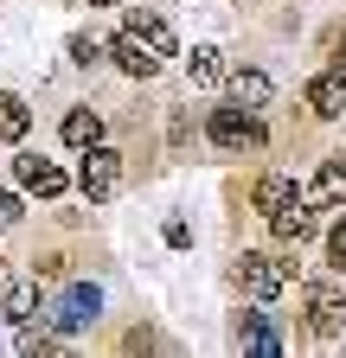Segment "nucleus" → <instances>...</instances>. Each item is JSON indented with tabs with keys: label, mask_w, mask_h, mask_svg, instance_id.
Masks as SVG:
<instances>
[{
	"label": "nucleus",
	"mask_w": 346,
	"mask_h": 358,
	"mask_svg": "<svg viewBox=\"0 0 346 358\" xmlns=\"http://www.w3.org/2000/svg\"><path fill=\"white\" fill-rule=\"evenodd\" d=\"M308 205H321V211H333V205H346V154H333L321 173H314V186L301 192Z\"/></svg>",
	"instance_id": "nucleus-10"
},
{
	"label": "nucleus",
	"mask_w": 346,
	"mask_h": 358,
	"mask_svg": "<svg viewBox=\"0 0 346 358\" xmlns=\"http://www.w3.org/2000/svg\"><path fill=\"white\" fill-rule=\"evenodd\" d=\"M289 275H295V262H282V256H263V250H244L237 256V288L250 301H276L289 288Z\"/></svg>",
	"instance_id": "nucleus-1"
},
{
	"label": "nucleus",
	"mask_w": 346,
	"mask_h": 358,
	"mask_svg": "<svg viewBox=\"0 0 346 358\" xmlns=\"http://www.w3.org/2000/svg\"><path fill=\"white\" fill-rule=\"evenodd\" d=\"M109 58H116V71H128V77H154V71H160V58H154L148 45H141L135 32H128V26L109 38Z\"/></svg>",
	"instance_id": "nucleus-8"
},
{
	"label": "nucleus",
	"mask_w": 346,
	"mask_h": 358,
	"mask_svg": "<svg viewBox=\"0 0 346 358\" xmlns=\"http://www.w3.org/2000/svg\"><path fill=\"white\" fill-rule=\"evenodd\" d=\"M0 224H20V199L13 192H0Z\"/></svg>",
	"instance_id": "nucleus-23"
},
{
	"label": "nucleus",
	"mask_w": 346,
	"mask_h": 358,
	"mask_svg": "<svg viewBox=\"0 0 346 358\" xmlns=\"http://www.w3.org/2000/svg\"><path fill=\"white\" fill-rule=\"evenodd\" d=\"M270 96H276V83H270L263 71H231V103H237V109H263Z\"/></svg>",
	"instance_id": "nucleus-14"
},
{
	"label": "nucleus",
	"mask_w": 346,
	"mask_h": 358,
	"mask_svg": "<svg viewBox=\"0 0 346 358\" xmlns=\"http://www.w3.org/2000/svg\"><path fill=\"white\" fill-rule=\"evenodd\" d=\"M13 179H20L26 192H39V199H58V192L71 186V173H64L58 160H39V154H20V160H13Z\"/></svg>",
	"instance_id": "nucleus-5"
},
{
	"label": "nucleus",
	"mask_w": 346,
	"mask_h": 358,
	"mask_svg": "<svg viewBox=\"0 0 346 358\" xmlns=\"http://www.w3.org/2000/svg\"><path fill=\"white\" fill-rule=\"evenodd\" d=\"M20 352H58V339H46V333H20Z\"/></svg>",
	"instance_id": "nucleus-21"
},
{
	"label": "nucleus",
	"mask_w": 346,
	"mask_h": 358,
	"mask_svg": "<svg viewBox=\"0 0 346 358\" xmlns=\"http://www.w3.org/2000/svg\"><path fill=\"white\" fill-rule=\"evenodd\" d=\"M237 339L250 352H282V339H276V327L263 320V313H244V320H237Z\"/></svg>",
	"instance_id": "nucleus-18"
},
{
	"label": "nucleus",
	"mask_w": 346,
	"mask_h": 358,
	"mask_svg": "<svg viewBox=\"0 0 346 358\" xmlns=\"http://www.w3.org/2000/svg\"><path fill=\"white\" fill-rule=\"evenodd\" d=\"M327 262H333V268H346V217L327 231Z\"/></svg>",
	"instance_id": "nucleus-19"
},
{
	"label": "nucleus",
	"mask_w": 346,
	"mask_h": 358,
	"mask_svg": "<svg viewBox=\"0 0 346 358\" xmlns=\"http://www.w3.org/2000/svg\"><path fill=\"white\" fill-rule=\"evenodd\" d=\"M270 231H276V243H308V237H314V211H308V199H295V205L270 211Z\"/></svg>",
	"instance_id": "nucleus-11"
},
{
	"label": "nucleus",
	"mask_w": 346,
	"mask_h": 358,
	"mask_svg": "<svg viewBox=\"0 0 346 358\" xmlns=\"http://www.w3.org/2000/svg\"><path fill=\"white\" fill-rule=\"evenodd\" d=\"M97 307H103V294H97L90 282H77V288L58 301V313H52V320H58V333H77V327H90V320H97Z\"/></svg>",
	"instance_id": "nucleus-7"
},
{
	"label": "nucleus",
	"mask_w": 346,
	"mask_h": 358,
	"mask_svg": "<svg viewBox=\"0 0 346 358\" xmlns=\"http://www.w3.org/2000/svg\"><path fill=\"white\" fill-rule=\"evenodd\" d=\"M340 327H346V294H340L333 282H314V288H308V333L333 339Z\"/></svg>",
	"instance_id": "nucleus-4"
},
{
	"label": "nucleus",
	"mask_w": 346,
	"mask_h": 358,
	"mask_svg": "<svg viewBox=\"0 0 346 358\" xmlns=\"http://www.w3.org/2000/svg\"><path fill=\"white\" fill-rule=\"evenodd\" d=\"M205 134L219 141L225 154H244V148H263V122H256V109H212Z\"/></svg>",
	"instance_id": "nucleus-3"
},
{
	"label": "nucleus",
	"mask_w": 346,
	"mask_h": 358,
	"mask_svg": "<svg viewBox=\"0 0 346 358\" xmlns=\"http://www.w3.org/2000/svg\"><path fill=\"white\" fill-rule=\"evenodd\" d=\"M83 7H116V0H83Z\"/></svg>",
	"instance_id": "nucleus-25"
},
{
	"label": "nucleus",
	"mask_w": 346,
	"mask_h": 358,
	"mask_svg": "<svg viewBox=\"0 0 346 358\" xmlns=\"http://www.w3.org/2000/svg\"><path fill=\"white\" fill-rule=\"evenodd\" d=\"M0 313H7L13 327H26L32 313H39V282H13L7 294H0Z\"/></svg>",
	"instance_id": "nucleus-15"
},
{
	"label": "nucleus",
	"mask_w": 346,
	"mask_h": 358,
	"mask_svg": "<svg viewBox=\"0 0 346 358\" xmlns=\"http://www.w3.org/2000/svg\"><path fill=\"white\" fill-rule=\"evenodd\" d=\"M77 192H83V199H97V205H103V199H116V192H122V154H116V148H103V141H97V148H83Z\"/></svg>",
	"instance_id": "nucleus-2"
},
{
	"label": "nucleus",
	"mask_w": 346,
	"mask_h": 358,
	"mask_svg": "<svg viewBox=\"0 0 346 358\" xmlns=\"http://www.w3.org/2000/svg\"><path fill=\"white\" fill-rule=\"evenodd\" d=\"M295 199H301V186H295L289 173H263V179H256V192H250V205L263 211V217L282 211V205H295Z\"/></svg>",
	"instance_id": "nucleus-12"
},
{
	"label": "nucleus",
	"mask_w": 346,
	"mask_h": 358,
	"mask_svg": "<svg viewBox=\"0 0 346 358\" xmlns=\"http://www.w3.org/2000/svg\"><path fill=\"white\" fill-rule=\"evenodd\" d=\"M167 243H173V250H186V243H193V231H186L180 217H167Z\"/></svg>",
	"instance_id": "nucleus-22"
},
{
	"label": "nucleus",
	"mask_w": 346,
	"mask_h": 358,
	"mask_svg": "<svg viewBox=\"0 0 346 358\" xmlns=\"http://www.w3.org/2000/svg\"><path fill=\"white\" fill-rule=\"evenodd\" d=\"M58 134H64V148L83 154V148H97V141H103V115H97V109H71V115L58 122Z\"/></svg>",
	"instance_id": "nucleus-13"
},
{
	"label": "nucleus",
	"mask_w": 346,
	"mask_h": 358,
	"mask_svg": "<svg viewBox=\"0 0 346 358\" xmlns=\"http://www.w3.org/2000/svg\"><path fill=\"white\" fill-rule=\"evenodd\" d=\"M26 128H32V109L13 90H0V141H26Z\"/></svg>",
	"instance_id": "nucleus-16"
},
{
	"label": "nucleus",
	"mask_w": 346,
	"mask_h": 358,
	"mask_svg": "<svg viewBox=\"0 0 346 358\" xmlns=\"http://www.w3.org/2000/svg\"><path fill=\"white\" fill-rule=\"evenodd\" d=\"M122 26L135 32V38L148 45V52H154V58H173V52H180V38H173V26H167V20H160L154 7H135V13H128Z\"/></svg>",
	"instance_id": "nucleus-6"
},
{
	"label": "nucleus",
	"mask_w": 346,
	"mask_h": 358,
	"mask_svg": "<svg viewBox=\"0 0 346 358\" xmlns=\"http://www.w3.org/2000/svg\"><path fill=\"white\" fill-rule=\"evenodd\" d=\"M71 58H77V64H97V58H103V45H97L90 32H77V38H71Z\"/></svg>",
	"instance_id": "nucleus-20"
},
{
	"label": "nucleus",
	"mask_w": 346,
	"mask_h": 358,
	"mask_svg": "<svg viewBox=\"0 0 346 358\" xmlns=\"http://www.w3.org/2000/svg\"><path fill=\"white\" fill-rule=\"evenodd\" d=\"M301 103H308L321 122H333V115H346V83L333 77V71H321V77H308V90H301Z\"/></svg>",
	"instance_id": "nucleus-9"
},
{
	"label": "nucleus",
	"mask_w": 346,
	"mask_h": 358,
	"mask_svg": "<svg viewBox=\"0 0 346 358\" xmlns=\"http://www.w3.org/2000/svg\"><path fill=\"white\" fill-rule=\"evenodd\" d=\"M333 77H340V83H346V52H340V64H333Z\"/></svg>",
	"instance_id": "nucleus-24"
},
{
	"label": "nucleus",
	"mask_w": 346,
	"mask_h": 358,
	"mask_svg": "<svg viewBox=\"0 0 346 358\" xmlns=\"http://www.w3.org/2000/svg\"><path fill=\"white\" fill-rule=\"evenodd\" d=\"M186 77H193V90H212V83H225V58L212 52V45H199V52L186 58Z\"/></svg>",
	"instance_id": "nucleus-17"
}]
</instances>
